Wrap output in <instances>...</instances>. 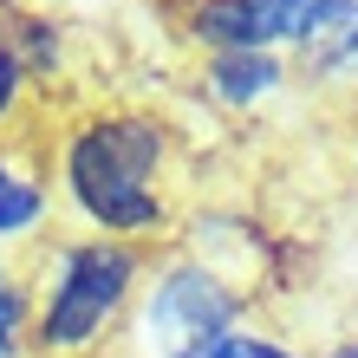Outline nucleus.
<instances>
[{"mask_svg":"<svg viewBox=\"0 0 358 358\" xmlns=\"http://www.w3.org/2000/svg\"><path fill=\"white\" fill-rule=\"evenodd\" d=\"M182 131L150 104H92L52 131V196L78 222V235L150 248L176 241L182 202Z\"/></svg>","mask_w":358,"mask_h":358,"instance_id":"nucleus-1","label":"nucleus"},{"mask_svg":"<svg viewBox=\"0 0 358 358\" xmlns=\"http://www.w3.org/2000/svg\"><path fill=\"white\" fill-rule=\"evenodd\" d=\"M150 261H157L150 248H131V241L46 235L27 255L33 358H117Z\"/></svg>","mask_w":358,"mask_h":358,"instance_id":"nucleus-2","label":"nucleus"},{"mask_svg":"<svg viewBox=\"0 0 358 358\" xmlns=\"http://www.w3.org/2000/svg\"><path fill=\"white\" fill-rule=\"evenodd\" d=\"M248 306H255V293L241 280L196 261L189 248H170L143 273V293L131 306L117 358H189V352L215 345L222 332H235L248 320Z\"/></svg>","mask_w":358,"mask_h":358,"instance_id":"nucleus-3","label":"nucleus"},{"mask_svg":"<svg viewBox=\"0 0 358 358\" xmlns=\"http://www.w3.org/2000/svg\"><path fill=\"white\" fill-rule=\"evenodd\" d=\"M52 215H59L52 137H39L33 117H27V124H13V131H0V255L27 261L33 248L46 241Z\"/></svg>","mask_w":358,"mask_h":358,"instance_id":"nucleus-4","label":"nucleus"},{"mask_svg":"<svg viewBox=\"0 0 358 358\" xmlns=\"http://www.w3.org/2000/svg\"><path fill=\"white\" fill-rule=\"evenodd\" d=\"M320 0H196L182 7V39L196 52H293Z\"/></svg>","mask_w":358,"mask_h":358,"instance_id":"nucleus-5","label":"nucleus"},{"mask_svg":"<svg viewBox=\"0 0 358 358\" xmlns=\"http://www.w3.org/2000/svg\"><path fill=\"white\" fill-rule=\"evenodd\" d=\"M196 85L215 111L248 117V111H267L293 85V66H287V52H202Z\"/></svg>","mask_w":358,"mask_h":358,"instance_id":"nucleus-6","label":"nucleus"},{"mask_svg":"<svg viewBox=\"0 0 358 358\" xmlns=\"http://www.w3.org/2000/svg\"><path fill=\"white\" fill-rule=\"evenodd\" d=\"M293 72L313 92H339L358 85V0H320L313 27L293 46Z\"/></svg>","mask_w":358,"mask_h":358,"instance_id":"nucleus-7","label":"nucleus"},{"mask_svg":"<svg viewBox=\"0 0 358 358\" xmlns=\"http://www.w3.org/2000/svg\"><path fill=\"white\" fill-rule=\"evenodd\" d=\"M0 358H33V273L0 255Z\"/></svg>","mask_w":358,"mask_h":358,"instance_id":"nucleus-8","label":"nucleus"},{"mask_svg":"<svg viewBox=\"0 0 358 358\" xmlns=\"http://www.w3.org/2000/svg\"><path fill=\"white\" fill-rule=\"evenodd\" d=\"M27 117H33V78L13 59V46L0 39V131H13V124H27Z\"/></svg>","mask_w":358,"mask_h":358,"instance_id":"nucleus-9","label":"nucleus"},{"mask_svg":"<svg viewBox=\"0 0 358 358\" xmlns=\"http://www.w3.org/2000/svg\"><path fill=\"white\" fill-rule=\"evenodd\" d=\"M208 358H306V352L267 339V332H255V326H235V332H222V339L208 345Z\"/></svg>","mask_w":358,"mask_h":358,"instance_id":"nucleus-10","label":"nucleus"},{"mask_svg":"<svg viewBox=\"0 0 358 358\" xmlns=\"http://www.w3.org/2000/svg\"><path fill=\"white\" fill-rule=\"evenodd\" d=\"M320 358H358V332H352V339H332Z\"/></svg>","mask_w":358,"mask_h":358,"instance_id":"nucleus-11","label":"nucleus"},{"mask_svg":"<svg viewBox=\"0 0 358 358\" xmlns=\"http://www.w3.org/2000/svg\"><path fill=\"white\" fill-rule=\"evenodd\" d=\"M170 7H196V0H170Z\"/></svg>","mask_w":358,"mask_h":358,"instance_id":"nucleus-12","label":"nucleus"},{"mask_svg":"<svg viewBox=\"0 0 358 358\" xmlns=\"http://www.w3.org/2000/svg\"><path fill=\"white\" fill-rule=\"evenodd\" d=\"M352 163H358V143H352Z\"/></svg>","mask_w":358,"mask_h":358,"instance_id":"nucleus-13","label":"nucleus"}]
</instances>
